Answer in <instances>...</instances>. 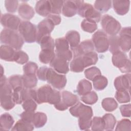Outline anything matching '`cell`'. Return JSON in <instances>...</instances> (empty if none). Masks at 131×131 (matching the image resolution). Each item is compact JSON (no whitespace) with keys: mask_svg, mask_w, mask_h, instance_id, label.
Returning a JSON list of instances; mask_svg holds the SVG:
<instances>
[{"mask_svg":"<svg viewBox=\"0 0 131 131\" xmlns=\"http://www.w3.org/2000/svg\"><path fill=\"white\" fill-rule=\"evenodd\" d=\"M1 42L9 46L15 50L20 49L24 44V39L16 31L5 29L1 33Z\"/></svg>","mask_w":131,"mask_h":131,"instance_id":"1","label":"cell"},{"mask_svg":"<svg viewBox=\"0 0 131 131\" xmlns=\"http://www.w3.org/2000/svg\"><path fill=\"white\" fill-rule=\"evenodd\" d=\"M78 14L82 17L92 19L98 23L101 19V13L96 10L91 4L85 3L83 1H75Z\"/></svg>","mask_w":131,"mask_h":131,"instance_id":"2","label":"cell"},{"mask_svg":"<svg viewBox=\"0 0 131 131\" xmlns=\"http://www.w3.org/2000/svg\"><path fill=\"white\" fill-rule=\"evenodd\" d=\"M19 33L24 40L27 43L36 41L37 27L29 21H21L18 27Z\"/></svg>","mask_w":131,"mask_h":131,"instance_id":"3","label":"cell"},{"mask_svg":"<svg viewBox=\"0 0 131 131\" xmlns=\"http://www.w3.org/2000/svg\"><path fill=\"white\" fill-rule=\"evenodd\" d=\"M101 27L103 32L110 36L116 35L121 29V25L113 16L108 15H104L101 20Z\"/></svg>","mask_w":131,"mask_h":131,"instance_id":"4","label":"cell"},{"mask_svg":"<svg viewBox=\"0 0 131 131\" xmlns=\"http://www.w3.org/2000/svg\"><path fill=\"white\" fill-rule=\"evenodd\" d=\"M56 56L67 61H70L73 57V54L69 49V45L64 37L58 38L55 41Z\"/></svg>","mask_w":131,"mask_h":131,"instance_id":"5","label":"cell"},{"mask_svg":"<svg viewBox=\"0 0 131 131\" xmlns=\"http://www.w3.org/2000/svg\"><path fill=\"white\" fill-rule=\"evenodd\" d=\"M112 60L113 65L118 68L122 73H130V61L124 52L120 51L113 54Z\"/></svg>","mask_w":131,"mask_h":131,"instance_id":"6","label":"cell"},{"mask_svg":"<svg viewBox=\"0 0 131 131\" xmlns=\"http://www.w3.org/2000/svg\"><path fill=\"white\" fill-rule=\"evenodd\" d=\"M92 40L97 52L104 53L108 49V38L103 31L99 30L96 31L93 35Z\"/></svg>","mask_w":131,"mask_h":131,"instance_id":"7","label":"cell"},{"mask_svg":"<svg viewBox=\"0 0 131 131\" xmlns=\"http://www.w3.org/2000/svg\"><path fill=\"white\" fill-rule=\"evenodd\" d=\"M46 81L53 87L58 90L63 89L67 83L66 76L58 74L52 68H49L48 69Z\"/></svg>","mask_w":131,"mask_h":131,"instance_id":"8","label":"cell"},{"mask_svg":"<svg viewBox=\"0 0 131 131\" xmlns=\"http://www.w3.org/2000/svg\"><path fill=\"white\" fill-rule=\"evenodd\" d=\"M71 115L78 119L91 118L93 113L91 107L84 105L78 102L76 104L72 106L69 110Z\"/></svg>","mask_w":131,"mask_h":131,"instance_id":"9","label":"cell"},{"mask_svg":"<svg viewBox=\"0 0 131 131\" xmlns=\"http://www.w3.org/2000/svg\"><path fill=\"white\" fill-rule=\"evenodd\" d=\"M118 40L120 50L123 52H128L131 47V29L130 27H124L121 29Z\"/></svg>","mask_w":131,"mask_h":131,"instance_id":"10","label":"cell"},{"mask_svg":"<svg viewBox=\"0 0 131 131\" xmlns=\"http://www.w3.org/2000/svg\"><path fill=\"white\" fill-rule=\"evenodd\" d=\"M20 22L19 18L15 15L6 13L1 15V23L5 29L16 31Z\"/></svg>","mask_w":131,"mask_h":131,"instance_id":"11","label":"cell"},{"mask_svg":"<svg viewBox=\"0 0 131 131\" xmlns=\"http://www.w3.org/2000/svg\"><path fill=\"white\" fill-rule=\"evenodd\" d=\"M54 25L47 18L39 22L37 27L36 41L38 43L42 37L50 35L54 29Z\"/></svg>","mask_w":131,"mask_h":131,"instance_id":"12","label":"cell"},{"mask_svg":"<svg viewBox=\"0 0 131 131\" xmlns=\"http://www.w3.org/2000/svg\"><path fill=\"white\" fill-rule=\"evenodd\" d=\"M71 49L73 54V57H75L82 56L86 53L94 51V47L92 41L91 40L87 39L82 41L76 47Z\"/></svg>","mask_w":131,"mask_h":131,"instance_id":"13","label":"cell"},{"mask_svg":"<svg viewBox=\"0 0 131 131\" xmlns=\"http://www.w3.org/2000/svg\"><path fill=\"white\" fill-rule=\"evenodd\" d=\"M53 89L49 85H44L36 90L35 101L38 104L48 103Z\"/></svg>","mask_w":131,"mask_h":131,"instance_id":"14","label":"cell"},{"mask_svg":"<svg viewBox=\"0 0 131 131\" xmlns=\"http://www.w3.org/2000/svg\"><path fill=\"white\" fill-rule=\"evenodd\" d=\"M50 65L53 69L59 74H67L69 71L68 61L56 56L50 62Z\"/></svg>","mask_w":131,"mask_h":131,"instance_id":"15","label":"cell"},{"mask_svg":"<svg viewBox=\"0 0 131 131\" xmlns=\"http://www.w3.org/2000/svg\"><path fill=\"white\" fill-rule=\"evenodd\" d=\"M114 86L117 90H126L129 92L130 88V74L118 76L114 80Z\"/></svg>","mask_w":131,"mask_h":131,"instance_id":"16","label":"cell"},{"mask_svg":"<svg viewBox=\"0 0 131 131\" xmlns=\"http://www.w3.org/2000/svg\"><path fill=\"white\" fill-rule=\"evenodd\" d=\"M114 11L120 15L126 14L129 9L130 1L128 0H115L112 1Z\"/></svg>","mask_w":131,"mask_h":131,"instance_id":"17","label":"cell"},{"mask_svg":"<svg viewBox=\"0 0 131 131\" xmlns=\"http://www.w3.org/2000/svg\"><path fill=\"white\" fill-rule=\"evenodd\" d=\"M61 12L64 16L67 17L74 16L77 12V8L75 1H63Z\"/></svg>","mask_w":131,"mask_h":131,"instance_id":"18","label":"cell"},{"mask_svg":"<svg viewBox=\"0 0 131 131\" xmlns=\"http://www.w3.org/2000/svg\"><path fill=\"white\" fill-rule=\"evenodd\" d=\"M37 13L43 17H47L51 14V6L49 1L41 0L37 1L35 6Z\"/></svg>","mask_w":131,"mask_h":131,"instance_id":"19","label":"cell"},{"mask_svg":"<svg viewBox=\"0 0 131 131\" xmlns=\"http://www.w3.org/2000/svg\"><path fill=\"white\" fill-rule=\"evenodd\" d=\"M16 51L8 45H2L0 48V57L7 61H14Z\"/></svg>","mask_w":131,"mask_h":131,"instance_id":"20","label":"cell"},{"mask_svg":"<svg viewBox=\"0 0 131 131\" xmlns=\"http://www.w3.org/2000/svg\"><path fill=\"white\" fill-rule=\"evenodd\" d=\"M19 15L23 19L29 20L34 15L35 12L33 8L26 3L20 5L18 9Z\"/></svg>","mask_w":131,"mask_h":131,"instance_id":"21","label":"cell"},{"mask_svg":"<svg viewBox=\"0 0 131 131\" xmlns=\"http://www.w3.org/2000/svg\"><path fill=\"white\" fill-rule=\"evenodd\" d=\"M61 101L68 107L72 106L78 102V98L77 95L67 91H64L61 93Z\"/></svg>","mask_w":131,"mask_h":131,"instance_id":"22","label":"cell"},{"mask_svg":"<svg viewBox=\"0 0 131 131\" xmlns=\"http://www.w3.org/2000/svg\"><path fill=\"white\" fill-rule=\"evenodd\" d=\"M14 122L13 118L10 114L4 113L0 117V129L3 130H9L12 127Z\"/></svg>","mask_w":131,"mask_h":131,"instance_id":"23","label":"cell"},{"mask_svg":"<svg viewBox=\"0 0 131 131\" xmlns=\"http://www.w3.org/2000/svg\"><path fill=\"white\" fill-rule=\"evenodd\" d=\"M80 34L78 32L75 30H71L67 32L65 38L67 40L71 49L76 47L80 42Z\"/></svg>","mask_w":131,"mask_h":131,"instance_id":"24","label":"cell"},{"mask_svg":"<svg viewBox=\"0 0 131 131\" xmlns=\"http://www.w3.org/2000/svg\"><path fill=\"white\" fill-rule=\"evenodd\" d=\"M92 89L91 83L89 81L83 79L81 80L77 85V93L79 95L82 96L90 92Z\"/></svg>","mask_w":131,"mask_h":131,"instance_id":"25","label":"cell"},{"mask_svg":"<svg viewBox=\"0 0 131 131\" xmlns=\"http://www.w3.org/2000/svg\"><path fill=\"white\" fill-rule=\"evenodd\" d=\"M23 85L26 89H33L37 84V79L36 74H24L22 76Z\"/></svg>","mask_w":131,"mask_h":131,"instance_id":"26","label":"cell"},{"mask_svg":"<svg viewBox=\"0 0 131 131\" xmlns=\"http://www.w3.org/2000/svg\"><path fill=\"white\" fill-rule=\"evenodd\" d=\"M81 57L85 68L95 64L98 60L97 54L94 51L86 53L82 55Z\"/></svg>","mask_w":131,"mask_h":131,"instance_id":"27","label":"cell"},{"mask_svg":"<svg viewBox=\"0 0 131 131\" xmlns=\"http://www.w3.org/2000/svg\"><path fill=\"white\" fill-rule=\"evenodd\" d=\"M1 105L5 110L9 111L14 107L15 102L12 95L0 96Z\"/></svg>","mask_w":131,"mask_h":131,"instance_id":"28","label":"cell"},{"mask_svg":"<svg viewBox=\"0 0 131 131\" xmlns=\"http://www.w3.org/2000/svg\"><path fill=\"white\" fill-rule=\"evenodd\" d=\"M34 127V126L32 123L21 119L16 122L11 130L16 131H29L33 130Z\"/></svg>","mask_w":131,"mask_h":131,"instance_id":"29","label":"cell"},{"mask_svg":"<svg viewBox=\"0 0 131 131\" xmlns=\"http://www.w3.org/2000/svg\"><path fill=\"white\" fill-rule=\"evenodd\" d=\"M85 67L81 56L74 57L70 63V70L75 73H80L83 71Z\"/></svg>","mask_w":131,"mask_h":131,"instance_id":"30","label":"cell"},{"mask_svg":"<svg viewBox=\"0 0 131 131\" xmlns=\"http://www.w3.org/2000/svg\"><path fill=\"white\" fill-rule=\"evenodd\" d=\"M55 56L54 50H41L39 54V60L41 63L47 64L50 63Z\"/></svg>","mask_w":131,"mask_h":131,"instance_id":"31","label":"cell"},{"mask_svg":"<svg viewBox=\"0 0 131 131\" xmlns=\"http://www.w3.org/2000/svg\"><path fill=\"white\" fill-rule=\"evenodd\" d=\"M47 117L46 114L42 112H37L34 113L32 124L36 128L43 127L46 123Z\"/></svg>","mask_w":131,"mask_h":131,"instance_id":"32","label":"cell"},{"mask_svg":"<svg viewBox=\"0 0 131 131\" xmlns=\"http://www.w3.org/2000/svg\"><path fill=\"white\" fill-rule=\"evenodd\" d=\"M38 43L40 45L41 50H54V49L55 42L50 35L42 37Z\"/></svg>","mask_w":131,"mask_h":131,"instance_id":"33","label":"cell"},{"mask_svg":"<svg viewBox=\"0 0 131 131\" xmlns=\"http://www.w3.org/2000/svg\"><path fill=\"white\" fill-rule=\"evenodd\" d=\"M104 123V130H112L114 128L116 120L113 115L106 114L102 117Z\"/></svg>","mask_w":131,"mask_h":131,"instance_id":"34","label":"cell"},{"mask_svg":"<svg viewBox=\"0 0 131 131\" xmlns=\"http://www.w3.org/2000/svg\"><path fill=\"white\" fill-rule=\"evenodd\" d=\"M8 81L13 91L18 90L23 88L22 76L19 75L11 76L8 79Z\"/></svg>","mask_w":131,"mask_h":131,"instance_id":"35","label":"cell"},{"mask_svg":"<svg viewBox=\"0 0 131 131\" xmlns=\"http://www.w3.org/2000/svg\"><path fill=\"white\" fill-rule=\"evenodd\" d=\"M93 81L94 88L97 91H101L104 90L108 84L107 78L101 75L96 77Z\"/></svg>","mask_w":131,"mask_h":131,"instance_id":"36","label":"cell"},{"mask_svg":"<svg viewBox=\"0 0 131 131\" xmlns=\"http://www.w3.org/2000/svg\"><path fill=\"white\" fill-rule=\"evenodd\" d=\"M81 28L85 32L93 33L97 30V25L95 21L85 18L81 23Z\"/></svg>","mask_w":131,"mask_h":131,"instance_id":"37","label":"cell"},{"mask_svg":"<svg viewBox=\"0 0 131 131\" xmlns=\"http://www.w3.org/2000/svg\"><path fill=\"white\" fill-rule=\"evenodd\" d=\"M101 105L104 110L107 112H112L118 107V103L113 98H105L102 101Z\"/></svg>","mask_w":131,"mask_h":131,"instance_id":"38","label":"cell"},{"mask_svg":"<svg viewBox=\"0 0 131 131\" xmlns=\"http://www.w3.org/2000/svg\"><path fill=\"white\" fill-rule=\"evenodd\" d=\"M108 48L111 53L115 54L118 52L121 51L120 50L119 45V36H110L108 37Z\"/></svg>","mask_w":131,"mask_h":131,"instance_id":"39","label":"cell"},{"mask_svg":"<svg viewBox=\"0 0 131 131\" xmlns=\"http://www.w3.org/2000/svg\"><path fill=\"white\" fill-rule=\"evenodd\" d=\"M112 6L111 1H96L94 3V8L99 12L107 11Z\"/></svg>","mask_w":131,"mask_h":131,"instance_id":"40","label":"cell"},{"mask_svg":"<svg viewBox=\"0 0 131 131\" xmlns=\"http://www.w3.org/2000/svg\"><path fill=\"white\" fill-rule=\"evenodd\" d=\"M115 98L120 103H127L130 101L129 92L126 90H117L115 94Z\"/></svg>","mask_w":131,"mask_h":131,"instance_id":"41","label":"cell"},{"mask_svg":"<svg viewBox=\"0 0 131 131\" xmlns=\"http://www.w3.org/2000/svg\"><path fill=\"white\" fill-rule=\"evenodd\" d=\"M81 100L86 104L92 105L97 101L98 96L94 91H91L88 94L82 96Z\"/></svg>","mask_w":131,"mask_h":131,"instance_id":"42","label":"cell"},{"mask_svg":"<svg viewBox=\"0 0 131 131\" xmlns=\"http://www.w3.org/2000/svg\"><path fill=\"white\" fill-rule=\"evenodd\" d=\"M49 2L51 6V13L59 15L61 12L63 1L58 0H51L49 1Z\"/></svg>","mask_w":131,"mask_h":131,"instance_id":"43","label":"cell"},{"mask_svg":"<svg viewBox=\"0 0 131 131\" xmlns=\"http://www.w3.org/2000/svg\"><path fill=\"white\" fill-rule=\"evenodd\" d=\"M29 60V56L27 54L21 50H16L14 61L20 64L27 63Z\"/></svg>","mask_w":131,"mask_h":131,"instance_id":"44","label":"cell"},{"mask_svg":"<svg viewBox=\"0 0 131 131\" xmlns=\"http://www.w3.org/2000/svg\"><path fill=\"white\" fill-rule=\"evenodd\" d=\"M101 75L100 70L96 67H92L86 69L84 71V75L89 80L93 81L98 75Z\"/></svg>","mask_w":131,"mask_h":131,"instance_id":"45","label":"cell"},{"mask_svg":"<svg viewBox=\"0 0 131 131\" xmlns=\"http://www.w3.org/2000/svg\"><path fill=\"white\" fill-rule=\"evenodd\" d=\"M38 70L37 64L33 62L29 61L23 67L24 74L32 75L36 74Z\"/></svg>","mask_w":131,"mask_h":131,"instance_id":"46","label":"cell"},{"mask_svg":"<svg viewBox=\"0 0 131 131\" xmlns=\"http://www.w3.org/2000/svg\"><path fill=\"white\" fill-rule=\"evenodd\" d=\"M91 127L92 130H103L104 123L102 118L100 117H94L92 120Z\"/></svg>","mask_w":131,"mask_h":131,"instance_id":"47","label":"cell"},{"mask_svg":"<svg viewBox=\"0 0 131 131\" xmlns=\"http://www.w3.org/2000/svg\"><path fill=\"white\" fill-rule=\"evenodd\" d=\"M131 122L129 119H123L120 120L117 124L116 130H130Z\"/></svg>","mask_w":131,"mask_h":131,"instance_id":"48","label":"cell"},{"mask_svg":"<svg viewBox=\"0 0 131 131\" xmlns=\"http://www.w3.org/2000/svg\"><path fill=\"white\" fill-rule=\"evenodd\" d=\"M22 106L25 111L34 112L37 108V104L34 100L30 99L24 101Z\"/></svg>","mask_w":131,"mask_h":131,"instance_id":"49","label":"cell"},{"mask_svg":"<svg viewBox=\"0 0 131 131\" xmlns=\"http://www.w3.org/2000/svg\"><path fill=\"white\" fill-rule=\"evenodd\" d=\"M61 100L60 93L56 90L53 89L48 103L51 104H55Z\"/></svg>","mask_w":131,"mask_h":131,"instance_id":"50","label":"cell"},{"mask_svg":"<svg viewBox=\"0 0 131 131\" xmlns=\"http://www.w3.org/2000/svg\"><path fill=\"white\" fill-rule=\"evenodd\" d=\"M18 5L17 1H5V6L8 12L14 13L16 12Z\"/></svg>","mask_w":131,"mask_h":131,"instance_id":"51","label":"cell"},{"mask_svg":"<svg viewBox=\"0 0 131 131\" xmlns=\"http://www.w3.org/2000/svg\"><path fill=\"white\" fill-rule=\"evenodd\" d=\"M92 119H78V125L80 130H88L91 127Z\"/></svg>","mask_w":131,"mask_h":131,"instance_id":"52","label":"cell"},{"mask_svg":"<svg viewBox=\"0 0 131 131\" xmlns=\"http://www.w3.org/2000/svg\"><path fill=\"white\" fill-rule=\"evenodd\" d=\"M49 68L47 67H42L38 69L37 71V76L38 78L42 81H46V77Z\"/></svg>","mask_w":131,"mask_h":131,"instance_id":"53","label":"cell"},{"mask_svg":"<svg viewBox=\"0 0 131 131\" xmlns=\"http://www.w3.org/2000/svg\"><path fill=\"white\" fill-rule=\"evenodd\" d=\"M34 113H35L34 112H33V111H25L24 112H23L22 113L20 114L19 116L21 119L32 123Z\"/></svg>","mask_w":131,"mask_h":131,"instance_id":"54","label":"cell"},{"mask_svg":"<svg viewBox=\"0 0 131 131\" xmlns=\"http://www.w3.org/2000/svg\"><path fill=\"white\" fill-rule=\"evenodd\" d=\"M120 110L122 116L125 117H130V111H131L130 104L121 105L120 107Z\"/></svg>","mask_w":131,"mask_h":131,"instance_id":"55","label":"cell"},{"mask_svg":"<svg viewBox=\"0 0 131 131\" xmlns=\"http://www.w3.org/2000/svg\"><path fill=\"white\" fill-rule=\"evenodd\" d=\"M21 89L13 91L12 93V97L13 98V99L15 102V103L18 104H21L22 102H23V99H22V95H21Z\"/></svg>","mask_w":131,"mask_h":131,"instance_id":"56","label":"cell"},{"mask_svg":"<svg viewBox=\"0 0 131 131\" xmlns=\"http://www.w3.org/2000/svg\"><path fill=\"white\" fill-rule=\"evenodd\" d=\"M47 18L49 19L54 26L59 25L61 22V17L60 15L58 14H50L47 17Z\"/></svg>","mask_w":131,"mask_h":131,"instance_id":"57","label":"cell"},{"mask_svg":"<svg viewBox=\"0 0 131 131\" xmlns=\"http://www.w3.org/2000/svg\"><path fill=\"white\" fill-rule=\"evenodd\" d=\"M54 106L57 110L60 111H63L68 108L61 100L58 103L54 104Z\"/></svg>","mask_w":131,"mask_h":131,"instance_id":"58","label":"cell"},{"mask_svg":"<svg viewBox=\"0 0 131 131\" xmlns=\"http://www.w3.org/2000/svg\"><path fill=\"white\" fill-rule=\"evenodd\" d=\"M1 71H2V73L1 74V76H3V68L2 66H1Z\"/></svg>","mask_w":131,"mask_h":131,"instance_id":"59","label":"cell"}]
</instances>
